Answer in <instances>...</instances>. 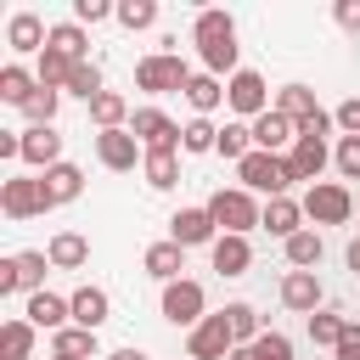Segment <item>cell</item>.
I'll return each instance as SVG.
<instances>
[{
  "mask_svg": "<svg viewBox=\"0 0 360 360\" xmlns=\"http://www.w3.org/2000/svg\"><path fill=\"white\" fill-rule=\"evenodd\" d=\"M304 219L315 225H349L354 219V191L343 180H321V186H304Z\"/></svg>",
  "mask_w": 360,
  "mask_h": 360,
  "instance_id": "5",
  "label": "cell"
},
{
  "mask_svg": "<svg viewBox=\"0 0 360 360\" xmlns=\"http://www.w3.org/2000/svg\"><path fill=\"white\" fill-rule=\"evenodd\" d=\"M118 22H124L129 34H146V28L158 22V0H118Z\"/></svg>",
  "mask_w": 360,
  "mask_h": 360,
  "instance_id": "41",
  "label": "cell"
},
{
  "mask_svg": "<svg viewBox=\"0 0 360 360\" xmlns=\"http://www.w3.org/2000/svg\"><path fill=\"white\" fill-rule=\"evenodd\" d=\"M34 338H39V326H34V321H22V315H11V321H0V354H17V360H34Z\"/></svg>",
  "mask_w": 360,
  "mask_h": 360,
  "instance_id": "33",
  "label": "cell"
},
{
  "mask_svg": "<svg viewBox=\"0 0 360 360\" xmlns=\"http://www.w3.org/2000/svg\"><path fill=\"white\" fill-rule=\"evenodd\" d=\"M354 214H360V202H354Z\"/></svg>",
  "mask_w": 360,
  "mask_h": 360,
  "instance_id": "53",
  "label": "cell"
},
{
  "mask_svg": "<svg viewBox=\"0 0 360 360\" xmlns=\"http://www.w3.org/2000/svg\"><path fill=\"white\" fill-rule=\"evenodd\" d=\"M96 163L112 169V174H129L135 163H146V146H141L129 129H101V135H96Z\"/></svg>",
  "mask_w": 360,
  "mask_h": 360,
  "instance_id": "13",
  "label": "cell"
},
{
  "mask_svg": "<svg viewBox=\"0 0 360 360\" xmlns=\"http://www.w3.org/2000/svg\"><path fill=\"white\" fill-rule=\"evenodd\" d=\"M56 107H62V90L39 84V90H34V101H28L22 112H28V124H56Z\"/></svg>",
  "mask_w": 360,
  "mask_h": 360,
  "instance_id": "44",
  "label": "cell"
},
{
  "mask_svg": "<svg viewBox=\"0 0 360 360\" xmlns=\"http://www.w3.org/2000/svg\"><path fill=\"white\" fill-rule=\"evenodd\" d=\"M45 270H51V259L39 253V248H28V253H6L0 259V298H17V292H45Z\"/></svg>",
  "mask_w": 360,
  "mask_h": 360,
  "instance_id": "7",
  "label": "cell"
},
{
  "mask_svg": "<svg viewBox=\"0 0 360 360\" xmlns=\"http://www.w3.org/2000/svg\"><path fill=\"white\" fill-rule=\"evenodd\" d=\"M0 158H22V129H0Z\"/></svg>",
  "mask_w": 360,
  "mask_h": 360,
  "instance_id": "49",
  "label": "cell"
},
{
  "mask_svg": "<svg viewBox=\"0 0 360 360\" xmlns=\"http://www.w3.org/2000/svg\"><path fill=\"white\" fill-rule=\"evenodd\" d=\"M107 360H146V349H112Z\"/></svg>",
  "mask_w": 360,
  "mask_h": 360,
  "instance_id": "51",
  "label": "cell"
},
{
  "mask_svg": "<svg viewBox=\"0 0 360 360\" xmlns=\"http://www.w3.org/2000/svg\"><path fill=\"white\" fill-rule=\"evenodd\" d=\"M326 163H332V146L315 141V135H298L292 152H287V169H292V180H304V186H321Z\"/></svg>",
  "mask_w": 360,
  "mask_h": 360,
  "instance_id": "15",
  "label": "cell"
},
{
  "mask_svg": "<svg viewBox=\"0 0 360 360\" xmlns=\"http://www.w3.org/2000/svg\"><path fill=\"white\" fill-rule=\"evenodd\" d=\"M343 264L360 276V236H349V248H343Z\"/></svg>",
  "mask_w": 360,
  "mask_h": 360,
  "instance_id": "50",
  "label": "cell"
},
{
  "mask_svg": "<svg viewBox=\"0 0 360 360\" xmlns=\"http://www.w3.org/2000/svg\"><path fill=\"white\" fill-rule=\"evenodd\" d=\"M186 84H191V68L180 51H152L135 62V90H146V96H174Z\"/></svg>",
  "mask_w": 360,
  "mask_h": 360,
  "instance_id": "4",
  "label": "cell"
},
{
  "mask_svg": "<svg viewBox=\"0 0 360 360\" xmlns=\"http://www.w3.org/2000/svg\"><path fill=\"white\" fill-rule=\"evenodd\" d=\"M22 163L39 169V174L62 163V135H56V124H28V129H22Z\"/></svg>",
  "mask_w": 360,
  "mask_h": 360,
  "instance_id": "19",
  "label": "cell"
},
{
  "mask_svg": "<svg viewBox=\"0 0 360 360\" xmlns=\"http://www.w3.org/2000/svg\"><path fill=\"white\" fill-rule=\"evenodd\" d=\"M107 17H118V6H107V0H73V22L79 28H96Z\"/></svg>",
  "mask_w": 360,
  "mask_h": 360,
  "instance_id": "45",
  "label": "cell"
},
{
  "mask_svg": "<svg viewBox=\"0 0 360 360\" xmlns=\"http://www.w3.org/2000/svg\"><path fill=\"white\" fill-rule=\"evenodd\" d=\"M208 264H214L219 276H248V264H253L248 236H219V242L208 248Z\"/></svg>",
  "mask_w": 360,
  "mask_h": 360,
  "instance_id": "28",
  "label": "cell"
},
{
  "mask_svg": "<svg viewBox=\"0 0 360 360\" xmlns=\"http://www.w3.org/2000/svg\"><path fill=\"white\" fill-rule=\"evenodd\" d=\"M332 17H338V28H343V34H360V0H338V6H332Z\"/></svg>",
  "mask_w": 360,
  "mask_h": 360,
  "instance_id": "47",
  "label": "cell"
},
{
  "mask_svg": "<svg viewBox=\"0 0 360 360\" xmlns=\"http://www.w3.org/2000/svg\"><path fill=\"white\" fill-rule=\"evenodd\" d=\"M231 360H292V338L270 326L259 343H248V349H231Z\"/></svg>",
  "mask_w": 360,
  "mask_h": 360,
  "instance_id": "38",
  "label": "cell"
},
{
  "mask_svg": "<svg viewBox=\"0 0 360 360\" xmlns=\"http://www.w3.org/2000/svg\"><path fill=\"white\" fill-rule=\"evenodd\" d=\"M22 321H34L39 332H51V338H56L62 326H73V304H68L62 292H51V287H45V292H34V298H28Z\"/></svg>",
  "mask_w": 360,
  "mask_h": 360,
  "instance_id": "20",
  "label": "cell"
},
{
  "mask_svg": "<svg viewBox=\"0 0 360 360\" xmlns=\"http://www.w3.org/2000/svg\"><path fill=\"white\" fill-rule=\"evenodd\" d=\"M270 84H264V73H253V68H242V73H231L225 79V107L242 118V124H253L259 112H270Z\"/></svg>",
  "mask_w": 360,
  "mask_h": 360,
  "instance_id": "8",
  "label": "cell"
},
{
  "mask_svg": "<svg viewBox=\"0 0 360 360\" xmlns=\"http://www.w3.org/2000/svg\"><path fill=\"white\" fill-rule=\"evenodd\" d=\"M180 96H186L191 118H214V112L225 107V79H214V73H191V84H186Z\"/></svg>",
  "mask_w": 360,
  "mask_h": 360,
  "instance_id": "24",
  "label": "cell"
},
{
  "mask_svg": "<svg viewBox=\"0 0 360 360\" xmlns=\"http://www.w3.org/2000/svg\"><path fill=\"white\" fill-rule=\"evenodd\" d=\"M231 349H236V338H231V321H225V309L202 315V321L186 332V354H191V360H231Z\"/></svg>",
  "mask_w": 360,
  "mask_h": 360,
  "instance_id": "9",
  "label": "cell"
},
{
  "mask_svg": "<svg viewBox=\"0 0 360 360\" xmlns=\"http://www.w3.org/2000/svg\"><path fill=\"white\" fill-rule=\"evenodd\" d=\"M51 51H62L68 62H90V34L79 22H51Z\"/></svg>",
  "mask_w": 360,
  "mask_h": 360,
  "instance_id": "35",
  "label": "cell"
},
{
  "mask_svg": "<svg viewBox=\"0 0 360 360\" xmlns=\"http://www.w3.org/2000/svg\"><path fill=\"white\" fill-rule=\"evenodd\" d=\"M45 259H51V270H84V264H90V236L56 231V236L45 242Z\"/></svg>",
  "mask_w": 360,
  "mask_h": 360,
  "instance_id": "25",
  "label": "cell"
},
{
  "mask_svg": "<svg viewBox=\"0 0 360 360\" xmlns=\"http://www.w3.org/2000/svg\"><path fill=\"white\" fill-rule=\"evenodd\" d=\"M338 360H360V321H349L343 326V338H338V349H332Z\"/></svg>",
  "mask_w": 360,
  "mask_h": 360,
  "instance_id": "48",
  "label": "cell"
},
{
  "mask_svg": "<svg viewBox=\"0 0 360 360\" xmlns=\"http://www.w3.org/2000/svg\"><path fill=\"white\" fill-rule=\"evenodd\" d=\"M225 163H242L248 152H253V124H242V118H231L225 129H219V146H214Z\"/></svg>",
  "mask_w": 360,
  "mask_h": 360,
  "instance_id": "39",
  "label": "cell"
},
{
  "mask_svg": "<svg viewBox=\"0 0 360 360\" xmlns=\"http://www.w3.org/2000/svg\"><path fill=\"white\" fill-rule=\"evenodd\" d=\"M236 186L242 191H264V197H292V169H287V158H276V152H248L242 163H236Z\"/></svg>",
  "mask_w": 360,
  "mask_h": 360,
  "instance_id": "3",
  "label": "cell"
},
{
  "mask_svg": "<svg viewBox=\"0 0 360 360\" xmlns=\"http://www.w3.org/2000/svg\"><path fill=\"white\" fill-rule=\"evenodd\" d=\"M276 298H281V309H292V315H315V309H326V292H321V276L315 270H287L281 281H276Z\"/></svg>",
  "mask_w": 360,
  "mask_h": 360,
  "instance_id": "12",
  "label": "cell"
},
{
  "mask_svg": "<svg viewBox=\"0 0 360 360\" xmlns=\"http://www.w3.org/2000/svg\"><path fill=\"white\" fill-rule=\"evenodd\" d=\"M202 208L214 214L219 236H248V231H259V219H264V202H259L253 191H242V186H219Z\"/></svg>",
  "mask_w": 360,
  "mask_h": 360,
  "instance_id": "2",
  "label": "cell"
},
{
  "mask_svg": "<svg viewBox=\"0 0 360 360\" xmlns=\"http://www.w3.org/2000/svg\"><path fill=\"white\" fill-rule=\"evenodd\" d=\"M34 90H39V79H34L22 62H6V68H0V101H6V107H28Z\"/></svg>",
  "mask_w": 360,
  "mask_h": 360,
  "instance_id": "30",
  "label": "cell"
},
{
  "mask_svg": "<svg viewBox=\"0 0 360 360\" xmlns=\"http://www.w3.org/2000/svg\"><path fill=\"white\" fill-rule=\"evenodd\" d=\"M292 141H298V124H292V118H281L276 107L253 118V152H276V158H287V152H292Z\"/></svg>",
  "mask_w": 360,
  "mask_h": 360,
  "instance_id": "18",
  "label": "cell"
},
{
  "mask_svg": "<svg viewBox=\"0 0 360 360\" xmlns=\"http://www.w3.org/2000/svg\"><path fill=\"white\" fill-rule=\"evenodd\" d=\"M214 146H219V124H214V118H186V124H180V152L202 158V152H214Z\"/></svg>",
  "mask_w": 360,
  "mask_h": 360,
  "instance_id": "37",
  "label": "cell"
},
{
  "mask_svg": "<svg viewBox=\"0 0 360 360\" xmlns=\"http://www.w3.org/2000/svg\"><path fill=\"white\" fill-rule=\"evenodd\" d=\"M259 231L292 242V236L304 231V202H298V197H264V219H259Z\"/></svg>",
  "mask_w": 360,
  "mask_h": 360,
  "instance_id": "22",
  "label": "cell"
},
{
  "mask_svg": "<svg viewBox=\"0 0 360 360\" xmlns=\"http://www.w3.org/2000/svg\"><path fill=\"white\" fill-rule=\"evenodd\" d=\"M129 135H135L146 152H180V124H174L163 107H135Z\"/></svg>",
  "mask_w": 360,
  "mask_h": 360,
  "instance_id": "10",
  "label": "cell"
},
{
  "mask_svg": "<svg viewBox=\"0 0 360 360\" xmlns=\"http://www.w3.org/2000/svg\"><path fill=\"white\" fill-rule=\"evenodd\" d=\"M45 360H56V354H45Z\"/></svg>",
  "mask_w": 360,
  "mask_h": 360,
  "instance_id": "52",
  "label": "cell"
},
{
  "mask_svg": "<svg viewBox=\"0 0 360 360\" xmlns=\"http://www.w3.org/2000/svg\"><path fill=\"white\" fill-rule=\"evenodd\" d=\"M68 304H73V326H84V332H101V326L112 321V298H107V287H96V281L73 287Z\"/></svg>",
  "mask_w": 360,
  "mask_h": 360,
  "instance_id": "17",
  "label": "cell"
},
{
  "mask_svg": "<svg viewBox=\"0 0 360 360\" xmlns=\"http://www.w3.org/2000/svg\"><path fill=\"white\" fill-rule=\"evenodd\" d=\"M141 270H146L152 281H163V287H169V281H180V270H186V248L163 236V242H152V248L141 253Z\"/></svg>",
  "mask_w": 360,
  "mask_h": 360,
  "instance_id": "23",
  "label": "cell"
},
{
  "mask_svg": "<svg viewBox=\"0 0 360 360\" xmlns=\"http://www.w3.org/2000/svg\"><path fill=\"white\" fill-rule=\"evenodd\" d=\"M158 315H163L169 326L191 332V326H197V321L208 315V292H202V281H191V276L169 281V287H163V298H158Z\"/></svg>",
  "mask_w": 360,
  "mask_h": 360,
  "instance_id": "6",
  "label": "cell"
},
{
  "mask_svg": "<svg viewBox=\"0 0 360 360\" xmlns=\"http://www.w3.org/2000/svg\"><path fill=\"white\" fill-rule=\"evenodd\" d=\"M0 214H6V219H39V214H51V208H45V191H39V174H11V180H0Z\"/></svg>",
  "mask_w": 360,
  "mask_h": 360,
  "instance_id": "11",
  "label": "cell"
},
{
  "mask_svg": "<svg viewBox=\"0 0 360 360\" xmlns=\"http://www.w3.org/2000/svg\"><path fill=\"white\" fill-rule=\"evenodd\" d=\"M141 180H146L152 191H174V186H180V152H146Z\"/></svg>",
  "mask_w": 360,
  "mask_h": 360,
  "instance_id": "31",
  "label": "cell"
},
{
  "mask_svg": "<svg viewBox=\"0 0 360 360\" xmlns=\"http://www.w3.org/2000/svg\"><path fill=\"white\" fill-rule=\"evenodd\" d=\"M332 124H338L343 135H360V96H349V101H338V112H332Z\"/></svg>",
  "mask_w": 360,
  "mask_h": 360,
  "instance_id": "46",
  "label": "cell"
},
{
  "mask_svg": "<svg viewBox=\"0 0 360 360\" xmlns=\"http://www.w3.org/2000/svg\"><path fill=\"white\" fill-rule=\"evenodd\" d=\"M270 107H276V112H281V118H292V124H309V118H315V112H326V107H321V101H315V90H309V84H281V90H276V101H270Z\"/></svg>",
  "mask_w": 360,
  "mask_h": 360,
  "instance_id": "26",
  "label": "cell"
},
{
  "mask_svg": "<svg viewBox=\"0 0 360 360\" xmlns=\"http://www.w3.org/2000/svg\"><path fill=\"white\" fill-rule=\"evenodd\" d=\"M129 118H135V107H129V96H118V90H101V96L90 101L96 135H101V129H129Z\"/></svg>",
  "mask_w": 360,
  "mask_h": 360,
  "instance_id": "27",
  "label": "cell"
},
{
  "mask_svg": "<svg viewBox=\"0 0 360 360\" xmlns=\"http://www.w3.org/2000/svg\"><path fill=\"white\" fill-rule=\"evenodd\" d=\"M191 45H197V56H202V73H214V79L242 73V45H236V17H231V11H197Z\"/></svg>",
  "mask_w": 360,
  "mask_h": 360,
  "instance_id": "1",
  "label": "cell"
},
{
  "mask_svg": "<svg viewBox=\"0 0 360 360\" xmlns=\"http://www.w3.org/2000/svg\"><path fill=\"white\" fill-rule=\"evenodd\" d=\"M225 321H231V338H236V349H248V343H259V338L270 332V326L259 321V309H253V304H242V298H236V304H225Z\"/></svg>",
  "mask_w": 360,
  "mask_h": 360,
  "instance_id": "32",
  "label": "cell"
},
{
  "mask_svg": "<svg viewBox=\"0 0 360 360\" xmlns=\"http://www.w3.org/2000/svg\"><path fill=\"white\" fill-rule=\"evenodd\" d=\"M39 191H45V208H68V202H79V197H84V169L62 158L56 169H45V174H39Z\"/></svg>",
  "mask_w": 360,
  "mask_h": 360,
  "instance_id": "16",
  "label": "cell"
},
{
  "mask_svg": "<svg viewBox=\"0 0 360 360\" xmlns=\"http://www.w3.org/2000/svg\"><path fill=\"white\" fill-rule=\"evenodd\" d=\"M73 68H79V62H68L62 51H51V45H45V51H39V62H34V79L68 96V79H73Z\"/></svg>",
  "mask_w": 360,
  "mask_h": 360,
  "instance_id": "36",
  "label": "cell"
},
{
  "mask_svg": "<svg viewBox=\"0 0 360 360\" xmlns=\"http://www.w3.org/2000/svg\"><path fill=\"white\" fill-rule=\"evenodd\" d=\"M51 354H56V360H96V354H101V338L84 332V326H62V332L51 338Z\"/></svg>",
  "mask_w": 360,
  "mask_h": 360,
  "instance_id": "29",
  "label": "cell"
},
{
  "mask_svg": "<svg viewBox=\"0 0 360 360\" xmlns=\"http://www.w3.org/2000/svg\"><path fill=\"white\" fill-rule=\"evenodd\" d=\"M107 84H101V68L96 62H79L73 68V79H68V96H79V101H96Z\"/></svg>",
  "mask_w": 360,
  "mask_h": 360,
  "instance_id": "42",
  "label": "cell"
},
{
  "mask_svg": "<svg viewBox=\"0 0 360 360\" xmlns=\"http://www.w3.org/2000/svg\"><path fill=\"white\" fill-rule=\"evenodd\" d=\"M6 45H11L17 56H34V62H39V51L51 45V28H45L34 11H17V17L6 22Z\"/></svg>",
  "mask_w": 360,
  "mask_h": 360,
  "instance_id": "21",
  "label": "cell"
},
{
  "mask_svg": "<svg viewBox=\"0 0 360 360\" xmlns=\"http://www.w3.org/2000/svg\"><path fill=\"white\" fill-rule=\"evenodd\" d=\"M169 242H180V248H214V242H219V225H214L208 208H174Z\"/></svg>",
  "mask_w": 360,
  "mask_h": 360,
  "instance_id": "14",
  "label": "cell"
},
{
  "mask_svg": "<svg viewBox=\"0 0 360 360\" xmlns=\"http://www.w3.org/2000/svg\"><path fill=\"white\" fill-rule=\"evenodd\" d=\"M343 326H349V321H343L338 309H315V315H309V343H315V349H338Z\"/></svg>",
  "mask_w": 360,
  "mask_h": 360,
  "instance_id": "40",
  "label": "cell"
},
{
  "mask_svg": "<svg viewBox=\"0 0 360 360\" xmlns=\"http://www.w3.org/2000/svg\"><path fill=\"white\" fill-rule=\"evenodd\" d=\"M332 169H338L343 180H360V135H338V146H332Z\"/></svg>",
  "mask_w": 360,
  "mask_h": 360,
  "instance_id": "43",
  "label": "cell"
},
{
  "mask_svg": "<svg viewBox=\"0 0 360 360\" xmlns=\"http://www.w3.org/2000/svg\"><path fill=\"white\" fill-rule=\"evenodd\" d=\"M281 253H287V270H315L326 242H321V231H298L292 242H281Z\"/></svg>",
  "mask_w": 360,
  "mask_h": 360,
  "instance_id": "34",
  "label": "cell"
}]
</instances>
